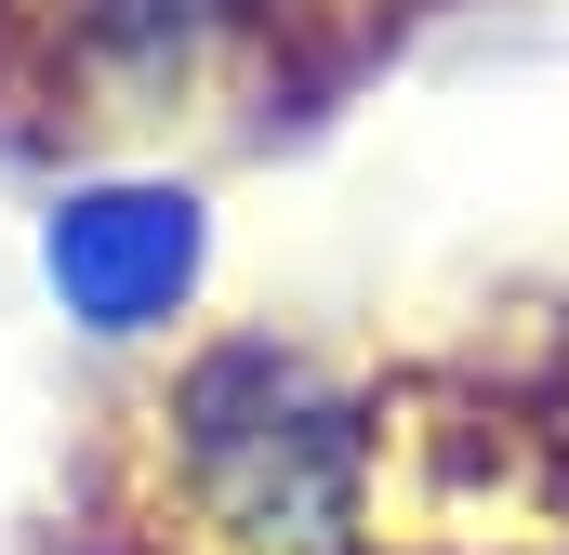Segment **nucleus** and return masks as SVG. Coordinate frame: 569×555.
<instances>
[{"instance_id":"obj_1","label":"nucleus","mask_w":569,"mask_h":555,"mask_svg":"<svg viewBox=\"0 0 569 555\" xmlns=\"http://www.w3.org/2000/svg\"><path fill=\"white\" fill-rule=\"evenodd\" d=\"M146 516L172 555H385L398 411L305 331H186L146 384Z\"/></svg>"},{"instance_id":"obj_2","label":"nucleus","mask_w":569,"mask_h":555,"mask_svg":"<svg viewBox=\"0 0 569 555\" xmlns=\"http://www.w3.org/2000/svg\"><path fill=\"white\" fill-rule=\"evenodd\" d=\"M212 265H226V212L172 159H93L40 199V291L107 357H172L212 317Z\"/></svg>"}]
</instances>
